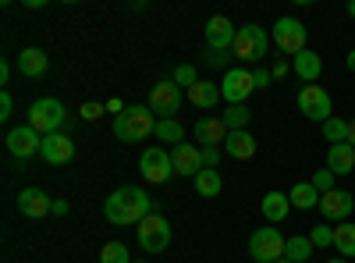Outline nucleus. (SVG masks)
<instances>
[{"instance_id": "nucleus-1", "label": "nucleus", "mask_w": 355, "mask_h": 263, "mask_svg": "<svg viewBox=\"0 0 355 263\" xmlns=\"http://www.w3.org/2000/svg\"><path fill=\"white\" fill-rule=\"evenodd\" d=\"M103 214H107V221H110V224H117V228L142 224L146 217L153 214V199L146 196L142 189H135V185H125V189H117V192H110V196H107Z\"/></svg>"}, {"instance_id": "nucleus-2", "label": "nucleus", "mask_w": 355, "mask_h": 263, "mask_svg": "<svg viewBox=\"0 0 355 263\" xmlns=\"http://www.w3.org/2000/svg\"><path fill=\"white\" fill-rule=\"evenodd\" d=\"M157 132V114L150 107H125V114L114 118V135L121 142H142L146 135Z\"/></svg>"}, {"instance_id": "nucleus-3", "label": "nucleus", "mask_w": 355, "mask_h": 263, "mask_svg": "<svg viewBox=\"0 0 355 263\" xmlns=\"http://www.w3.org/2000/svg\"><path fill=\"white\" fill-rule=\"evenodd\" d=\"M68 121V114H64V103L61 100H53V96H43L36 100L33 107H28L25 114V125H33L40 135H53V132H61Z\"/></svg>"}, {"instance_id": "nucleus-4", "label": "nucleus", "mask_w": 355, "mask_h": 263, "mask_svg": "<svg viewBox=\"0 0 355 263\" xmlns=\"http://www.w3.org/2000/svg\"><path fill=\"white\" fill-rule=\"evenodd\" d=\"M284 246H288V239L281 235L277 228H256L249 235V256L256 263H277V260H284Z\"/></svg>"}, {"instance_id": "nucleus-5", "label": "nucleus", "mask_w": 355, "mask_h": 263, "mask_svg": "<svg viewBox=\"0 0 355 263\" xmlns=\"http://www.w3.org/2000/svg\"><path fill=\"white\" fill-rule=\"evenodd\" d=\"M266 46H270V36H266L259 25H242L239 36H234L231 53L239 57L242 65H256L259 57H266Z\"/></svg>"}, {"instance_id": "nucleus-6", "label": "nucleus", "mask_w": 355, "mask_h": 263, "mask_svg": "<svg viewBox=\"0 0 355 263\" xmlns=\"http://www.w3.org/2000/svg\"><path fill=\"white\" fill-rule=\"evenodd\" d=\"M182 100H185V90L182 85H174V82H157L153 90H150V107L153 114H157V121H167V118H174L178 114V107H182Z\"/></svg>"}, {"instance_id": "nucleus-7", "label": "nucleus", "mask_w": 355, "mask_h": 263, "mask_svg": "<svg viewBox=\"0 0 355 263\" xmlns=\"http://www.w3.org/2000/svg\"><path fill=\"white\" fill-rule=\"evenodd\" d=\"M139 171H142L146 182L164 185L171 174H174V160H171V153L164 150V146H146L142 157H139Z\"/></svg>"}, {"instance_id": "nucleus-8", "label": "nucleus", "mask_w": 355, "mask_h": 263, "mask_svg": "<svg viewBox=\"0 0 355 263\" xmlns=\"http://www.w3.org/2000/svg\"><path fill=\"white\" fill-rule=\"evenodd\" d=\"M299 110L306 114L309 121H331L334 118V100L331 93L323 90V85H302V93H299Z\"/></svg>"}, {"instance_id": "nucleus-9", "label": "nucleus", "mask_w": 355, "mask_h": 263, "mask_svg": "<svg viewBox=\"0 0 355 263\" xmlns=\"http://www.w3.org/2000/svg\"><path fill=\"white\" fill-rule=\"evenodd\" d=\"M274 43H277V50L281 53H302V50H309L306 46V25L299 22V18H291V15H284V18H277V25H274Z\"/></svg>"}, {"instance_id": "nucleus-10", "label": "nucleus", "mask_w": 355, "mask_h": 263, "mask_svg": "<svg viewBox=\"0 0 355 263\" xmlns=\"http://www.w3.org/2000/svg\"><path fill=\"white\" fill-rule=\"evenodd\" d=\"M252 90H256V78H252L249 68H231V71H224V78H220V100H227V107L245 103Z\"/></svg>"}, {"instance_id": "nucleus-11", "label": "nucleus", "mask_w": 355, "mask_h": 263, "mask_svg": "<svg viewBox=\"0 0 355 263\" xmlns=\"http://www.w3.org/2000/svg\"><path fill=\"white\" fill-rule=\"evenodd\" d=\"M135 231H139V246L146 253H164L171 246V224L160 214H150L142 224H135Z\"/></svg>"}, {"instance_id": "nucleus-12", "label": "nucleus", "mask_w": 355, "mask_h": 263, "mask_svg": "<svg viewBox=\"0 0 355 263\" xmlns=\"http://www.w3.org/2000/svg\"><path fill=\"white\" fill-rule=\"evenodd\" d=\"M40 146H43V135L33 125H18L8 132V153L18 160H28L33 153H40Z\"/></svg>"}, {"instance_id": "nucleus-13", "label": "nucleus", "mask_w": 355, "mask_h": 263, "mask_svg": "<svg viewBox=\"0 0 355 263\" xmlns=\"http://www.w3.org/2000/svg\"><path fill=\"white\" fill-rule=\"evenodd\" d=\"M171 160H174V174H185V178H196L202 167V150L192 142H178L174 150H171Z\"/></svg>"}, {"instance_id": "nucleus-14", "label": "nucleus", "mask_w": 355, "mask_h": 263, "mask_svg": "<svg viewBox=\"0 0 355 263\" xmlns=\"http://www.w3.org/2000/svg\"><path fill=\"white\" fill-rule=\"evenodd\" d=\"M234 36H239V28H234L224 15H214L210 22H206V46H210V50L227 53L234 46Z\"/></svg>"}, {"instance_id": "nucleus-15", "label": "nucleus", "mask_w": 355, "mask_h": 263, "mask_svg": "<svg viewBox=\"0 0 355 263\" xmlns=\"http://www.w3.org/2000/svg\"><path fill=\"white\" fill-rule=\"evenodd\" d=\"M352 210H355V199L345 189H331V192L320 196V214L327 217V221H345Z\"/></svg>"}, {"instance_id": "nucleus-16", "label": "nucleus", "mask_w": 355, "mask_h": 263, "mask_svg": "<svg viewBox=\"0 0 355 263\" xmlns=\"http://www.w3.org/2000/svg\"><path fill=\"white\" fill-rule=\"evenodd\" d=\"M40 157L46 164H68L75 157V142L64 135V132H53V135H43V146H40Z\"/></svg>"}, {"instance_id": "nucleus-17", "label": "nucleus", "mask_w": 355, "mask_h": 263, "mask_svg": "<svg viewBox=\"0 0 355 263\" xmlns=\"http://www.w3.org/2000/svg\"><path fill=\"white\" fill-rule=\"evenodd\" d=\"M50 207H53V199L43 192V189H21L18 192V210H21V217H43V214H50Z\"/></svg>"}, {"instance_id": "nucleus-18", "label": "nucleus", "mask_w": 355, "mask_h": 263, "mask_svg": "<svg viewBox=\"0 0 355 263\" xmlns=\"http://www.w3.org/2000/svg\"><path fill=\"white\" fill-rule=\"evenodd\" d=\"M18 71L25 75V78H43L46 75V68H50V57L40 50V46H28V50H21L18 53Z\"/></svg>"}, {"instance_id": "nucleus-19", "label": "nucleus", "mask_w": 355, "mask_h": 263, "mask_svg": "<svg viewBox=\"0 0 355 263\" xmlns=\"http://www.w3.org/2000/svg\"><path fill=\"white\" fill-rule=\"evenodd\" d=\"M291 71L299 75L306 85H313V82L323 75V61H320V53H313V50L295 53V57H291Z\"/></svg>"}, {"instance_id": "nucleus-20", "label": "nucleus", "mask_w": 355, "mask_h": 263, "mask_svg": "<svg viewBox=\"0 0 355 263\" xmlns=\"http://www.w3.org/2000/svg\"><path fill=\"white\" fill-rule=\"evenodd\" d=\"M192 132H196V139H199L202 146H220V142H227V135H231L220 118H199Z\"/></svg>"}, {"instance_id": "nucleus-21", "label": "nucleus", "mask_w": 355, "mask_h": 263, "mask_svg": "<svg viewBox=\"0 0 355 263\" xmlns=\"http://www.w3.org/2000/svg\"><path fill=\"white\" fill-rule=\"evenodd\" d=\"M259 210H263V217L270 224H281L291 214V199H288V192H266L263 203H259Z\"/></svg>"}, {"instance_id": "nucleus-22", "label": "nucleus", "mask_w": 355, "mask_h": 263, "mask_svg": "<svg viewBox=\"0 0 355 263\" xmlns=\"http://www.w3.org/2000/svg\"><path fill=\"white\" fill-rule=\"evenodd\" d=\"M327 167H331L334 174H348V171H355V146H348V142L331 146V150H327Z\"/></svg>"}, {"instance_id": "nucleus-23", "label": "nucleus", "mask_w": 355, "mask_h": 263, "mask_svg": "<svg viewBox=\"0 0 355 263\" xmlns=\"http://www.w3.org/2000/svg\"><path fill=\"white\" fill-rule=\"evenodd\" d=\"M185 96L192 100V107L210 110V107H217V103H220V85H217V82H196Z\"/></svg>"}, {"instance_id": "nucleus-24", "label": "nucleus", "mask_w": 355, "mask_h": 263, "mask_svg": "<svg viewBox=\"0 0 355 263\" xmlns=\"http://www.w3.org/2000/svg\"><path fill=\"white\" fill-rule=\"evenodd\" d=\"M224 150H227L234 160H249V157H256V139L249 135V128H245V132H231L227 142H224Z\"/></svg>"}, {"instance_id": "nucleus-25", "label": "nucleus", "mask_w": 355, "mask_h": 263, "mask_svg": "<svg viewBox=\"0 0 355 263\" xmlns=\"http://www.w3.org/2000/svg\"><path fill=\"white\" fill-rule=\"evenodd\" d=\"M288 199H291V207H299V210H320V192H316L313 182H299L288 192Z\"/></svg>"}, {"instance_id": "nucleus-26", "label": "nucleus", "mask_w": 355, "mask_h": 263, "mask_svg": "<svg viewBox=\"0 0 355 263\" xmlns=\"http://www.w3.org/2000/svg\"><path fill=\"white\" fill-rule=\"evenodd\" d=\"M192 182H196V192H199L202 199H214V196H220V189H224V182H220V171H217V167H206V171H199Z\"/></svg>"}, {"instance_id": "nucleus-27", "label": "nucleus", "mask_w": 355, "mask_h": 263, "mask_svg": "<svg viewBox=\"0 0 355 263\" xmlns=\"http://www.w3.org/2000/svg\"><path fill=\"white\" fill-rule=\"evenodd\" d=\"M313 242L306 239V235H291L288 239V246H284V260H291V263H306L309 256H313Z\"/></svg>"}, {"instance_id": "nucleus-28", "label": "nucleus", "mask_w": 355, "mask_h": 263, "mask_svg": "<svg viewBox=\"0 0 355 263\" xmlns=\"http://www.w3.org/2000/svg\"><path fill=\"white\" fill-rule=\"evenodd\" d=\"M249 118H252V114H249L245 103H234V107H227V110L220 114V121L227 125V132H245V128H249Z\"/></svg>"}, {"instance_id": "nucleus-29", "label": "nucleus", "mask_w": 355, "mask_h": 263, "mask_svg": "<svg viewBox=\"0 0 355 263\" xmlns=\"http://www.w3.org/2000/svg\"><path fill=\"white\" fill-rule=\"evenodd\" d=\"M334 249L341 253V260L345 256H355V224H341V228H334Z\"/></svg>"}, {"instance_id": "nucleus-30", "label": "nucleus", "mask_w": 355, "mask_h": 263, "mask_svg": "<svg viewBox=\"0 0 355 263\" xmlns=\"http://www.w3.org/2000/svg\"><path fill=\"white\" fill-rule=\"evenodd\" d=\"M157 142H171V146H178V142H182L185 139V128L182 125H178L174 118H167V121H157Z\"/></svg>"}, {"instance_id": "nucleus-31", "label": "nucleus", "mask_w": 355, "mask_h": 263, "mask_svg": "<svg viewBox=\"0 0 355 263\" xmlns=\"http://www.w3.org/2000/svg\"><path fill=\"white\" fill-rule=\"evenodd\" d=\"M323 139H327L331 146H338V142H348V121L345 118H334L331 121H323Z\"/></svg>"}, {"instance_id": "nucleus-32", "label": "nucleus", "mask_w": 355, "mask_h": 263, "mask_svg": "<svg viewBox=\"0 0 355 263\" xmlns=\"http://www.w3.org/2000/svg\"><path fill=\"white\" fill-rule=\"evenodd\" d=\"M100 263H132L128 246H121V242H107V246L100 249Z\"/></svg>"}, {"instance_id": "nucleus-33", "label": "nucleus", "mask_w": 355, "mask_h": 263, "mask_svg": "<svg viewBox=\"0 0 355 263\" xmlns=\"http://www.w3.org/2000/svg\"><path fill=\"white\" fill-rule=\"evenodd\" d=\"M171 82H174V85H182V90L189 93L192 85L199 82V71H196V65H178V68H174V78H171Z\"/></svg>"}, {"instance_id": "nucleus-34", "label": "nucleus", "mask_w": 355, "mask_h": 263, "mask_svg": "<svg viewBox=\"0 0 355 263\" xmlns=\"http://www.w3.org/2000/svg\"><path fill=\"white\" fill-rule=\"evenodd\" d=\"M309 242H313V246H334V228L316 224V228L309 231Z\"/></svg>"}, {"instance_id": "nucleus-35", "label": "nucleus", "mask_w": 355, "mask_h": 263, "mask_svg": "<svg viewBox=\"0 0 355 263\" xmlns=\"http://www.w3.org/2000/svg\"><path fill=\"white\" fill-rule=\"evenodd\" d=\"M313 185H316L320 196H323V192H331V189H334V171H331V167L316 171V174H313Z\"/></svg>"}, {"instance_id": "nucleus-36", "label": "nucleus", "mask_w": 355, "mask_h": 263, "mask_svg": "<svg viewBox=\"0 0 355 263\" xmlns=\"http://www.w3.org/2000/svg\"><path fill=\"white\" fill-rule=\"evenodd\" d=\"M78 114H82L85 121H96L100 114H107V107H103V103H82V107H78Z\"/></svg>"}, {"instance_id": "nucleus-37", "label": "nucleus", "mask_w": 355, "mask_h": 263, "mask_svg": "<svg viewBox=\"0 0 355 263\" xmlns=\"http://www.w3.org/2000/svg\"><path fill=\"white\" fill-rule=\"evenodd\" d=\"M224 61H227V57H224L220 50H210V46H206V53H202V65H206V68H220Z\"/></svg>"}, {"instance_id": "nucleus-38", "label": "nucleus", "mask_w": 355, "mask_h": 263, "mask_svg": "<svg viewBox=\"0 0 355 263\" xmlns=\"http://www.w3.org/2000/svg\"><path fill=\"white\" fill-rule=\"evenodd\" d=\"M217 160H220L217 146H202V167H217Z\"/></svg>"}, {"instance_id": "nucleus-39", "label": "nucleus", "mask_w": 355, "mask_h": 263, "mask_svg": "<svg viewBox=\"0 0 355 263\" xmlns=\"http://www.w3.org/2000/svg\"><path fill=\"white\" fill-rule=\"evenodd\" d=\"M11 110H15V100H11V93L4 90V96H0V121H8Z\"/></svg>"}, {"instance_id": "nucleus-40", "label": "nucleus", "mask_w": 355, "mask_h": 263, "mask_svg": "<svg viewBox=\"0 0 355 263\" xmlns=\"http://www.w3.org/2000/svg\"><path fill=\"white\" fill-rule=\"evenodd\" d=\"M252 78H256V90H266V85L274 82V75L266 71V68H256V71H252Z\"/></svg>"}, {"instance_id": "nucleus-41", "label": "nucleus", "mask_w": 355, "mask_h": 263, "mask_svg": "<svg viewBox=\"0 0 355 263\" xmlns=\"http://www.w3.org/2000/svg\"><path fill=\"white\" fill-rule=\"evenodd\" d=\"M71 207H68V199H53V207H50V214H57V217H64Z\"/></svg>"}, {"instance_id": "nucleus-42", "label": "nucleus", "mask_w": 355, "mask_h": 263, "mask_svg": "<svg viewBox=\"0 0 355 263\" xmlns=\"http://www.w3.org/2000/svg\"><path fill=\"white\" fill-rule=\"evenodd\" d=\"M288 71H291V65H288V61H277V65L270 68V75H274V78H284Z\"/></svg>"}, {"instance_id": "nucleus-43", "label": "nucleus", "mask_w": 355, "mask_h": 263, "mask_svg": "<svg viewBox=\"0 0 355 263\" xmlns=\"http://www.w3.org/2000/svg\"><path fill=\"white\" fill-rule=\"evenodd\" d=\"M107 110H114V114H125V103H121V100H107Z\"/></svg>"}, {"instance_id": "nucleus-44", "label": "nucleus", "mask_w": 355, "mask_h": 263, "mask_svg": "<svg viewBox=\"0 0 355 263\" xmlns=\"http://www.w3.org/2000/svg\"><path fill=\"white\" fill-rule=\"evenodd\" d=\"M8 78H11V65L4 61V65H0V82H4V85H8Z\"/></svg>"}, {"instance_id": "nucleus-45", "label": "nucleus", "mask_w": 355, "mask_h": 263, "mask_svg": "<svg viewBox=\"0 0 355 263\" xmlns=\"http://www.w3.org/2000/svg\"><path fill=\"white\" fill-rule=\"evenodd\" d=\"M348 146H355V118L348 121Z\"/></svg>"}, {"instance_id": "nucleus-46", "label": "nucleus", "mask_w": 355, "mask_h": 263, "mask_svg": "<svg viewBox=\"0 0 355 263\" xmlns=\"http://www.w3.org/2000/svg\"><path fill=\"white\" fill-rule=\"evenodd\" d=\"M345 61H348V71H355V50H352V53L345 57Z\"/></svg>"}, {"instance_id": "nucleus-47", "label": "nucleus", "mask_w": 355, "mask_h": 263, "mask_svg": "<svg viewBox=\"0 0 355 263\" xmlns=\"http://www.w3.org/2000/svg\"><path fill=\"white\" fill-rule=\"evenodd\" d=\"M348 15H352V18H355V0H352V4H348Z\"/></svg>"}, {"instance_id": "nucleus-48", "label": "nucleus", "mask_w": 355, "mask_h": 263, "mask_svg": "<svg viewBox=\"0 0 355 263\" xmlns=\"http://www.w3.org/2000/svg\"><path fill=\"white\" fill-rule=\"evenodd\" d=\"M327 263H348V260H327Z\"/></svg>"}, {"instance_id": "nucleus-49", "label": "nucleus", "mask_w": 355, "mask_h": 263, "mask_svg": "<svg viewBox=\"0 0 355 263\" xmlns=\"http://www.w3.org/2000/svg\"><path fill=\"white\" fill-rule=\"evenodd\" d=\"M277 263H291V260H277Z\"/></svg>"}, {"instance_id": "nucleus-50", "label": "nucleus", "mask_w": 355, "mask_h": 263, "mask_svg": "<svg viewBox=\"0 0 355 263\" xmlns=\"http://www.w3.org/2000/svg\"><path fill=\"white\" fill-rule=\"evenodd\" d=\"M132 263H142V260H132Z\"/></svg>"}]
</instances>
